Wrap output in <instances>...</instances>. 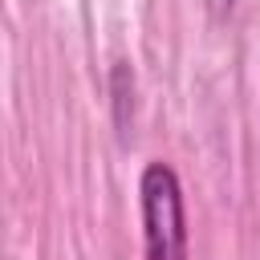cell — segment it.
<instances>
[{
    "instance_id": "7a4b0ae2",
    "label": "cell",
    "mask_w": 260,
    "mask_h": 260,
    "mask_svg": "<svg viewBox=\"0 0 260 260\" xmlns=\"http://www.w3.org/2000/svg\"><path fill=\"white\" fill-rule=\"evenodd\" d=\"M232 4H236V0H203V8H207L211 16H228V12H232Z\"/></svg>"
},
{
    "instance_id": "6da1fadb",
    "label": "cell",
    "mask_w": 260,
    "mask_h": 260,
    "mask_svg": "<svg viewBox=\"0 0 260 260\" xmlns=\"http://www.w3.org/2000/svg\"><path fill=\"white\" fill-rule=\"evenodd\" d=\"M142 203V260H187V211L179 175L167 162H146L138 179Z\"/></svg>"
}]
</instances>
